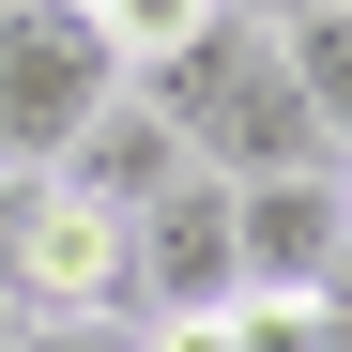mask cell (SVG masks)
<instances>
[{
    "instance_id": "4",
    "label": "cell",
    "mask_w": 352,
    "mask_h": 352,
    "mask_svg": "<svg viewBox=\"0 0 352 352\" xmlns=\"http://www.w3.org/2000/svg\"><path fill=\"white\" fill-rule=\"evenodd\" d=\"M352 245L337 168H276V184H230V291H322Z\"/></svg>"
},
{
    "instance_id": "8",
    "label": "cell",
    "mask_w": 352,
    "mask_h": 352,
    "mask_svg": "<svg viewBox=\"0 0 352 352\" xmlns=\"http://www.w3.org/2000/svg\"><path fill=\"white\" fill-rule=\"evenodd\" d=\"M230 16V0H92V31H107V62L123 77H153V62H184V46Z\"/></svg>"
},
{
    "instance_id": "11",
    "label": "cell",
    "mask_w": 352,
    "mask_h": 352,
    "mask_svg": "<svg viewBox=\"0 0 352 352\" xmlns=\"http://www.w3.org/2000/svg\"><path fill=\"white\" fill-rule=\"evenodd\" d=\"M337 214H352V168H337Z\"/></svg>"
},
{
    "instance_id": "13",
    "label": "cell",
    "mask_w": 352,
    "mask_h": 352,
    "mask_svg": "<svg viewBox=\"0 0 352 352\" xmlns=\"http://www.w3.org/2000/svg\"><path fill=\"white\" fill-rule=\"evenodd\" d=\"M230 16H245V0H230Z\"/></svg>"
},
{
    "instance_id": "1",
    "label": "cell",
    "mask_w": 352,
    "mask_h": 352,
    "mask_svg": "<svg viewBox=\"0 0 352 352\" xmlns=\"http://www.w3.org/2000/svg\"><path fill=\"white\" fill-rule=\"evenodd\" d=\"M123 92H153V107H168V138H184L214 184L337 168V153H322V123H307V92H291V62H276V16H214L184 62H153V77H123Z\"/></svg>"
},
{
    "instance_id": "9",
    "label": "cell",
    "mask_w": 352,
    "mask_h": 352,
    "mask_svg": "<svg viewBox=\"0 0 352 352\" xmlns=\"http://www.w3.org/2000/svg\"><path fill=\"white\" fill-rule=\"evenodd\" d=\"M16 352H138V322H31Z\"/></svg>"
},
{
    "instance_id": "5",
    "label": "cell",
    "mask_w": 352,
    "mask_h": 352,
    "mask_svg": "<svg viewBox=\"0 0 352 352\" xmlns=\"http://www.w3.org/2000/svg\"><path fill=\"white\" fill-rule=\"evenodd\" d=\"M123 291H138V322L168 307H230V184L199 168V184H168L153 214H123Z\"/></svg>"
},
{
    "instance_id": "6",
    "label": "cell",
    "mask_w": 352,
    "mask_h": 352,
    "mask_svg": "<svg viewBox=\"0 0 352 352\" xmlns=\"http://www.w3.org/2000/svg\"><path fill=\"white\" fill-rule=\"evenodd\" d=\"M62 184H77V199H107V214H153L168 184H199V153L168 138V107H153V92H107L92 123L62 138Z\"/></svg>"
},
{
    "instance_id": "2",
    "label": "cell",
    "mask_w": 352,
    "mask_h": 352,
    "mask_svg": "<svg viewBox=\"0 0 352 352\" xmlns=\"http://www.w3.org/2000/svg\"><path fill=\"white\" fill-rule=\"evenodd\" d=\"M0 307H16V322H138L123 214L77 199L62 168H0Z\"/></svg>"
},
{
    "instance_id": "7",
    "label": "cell",
    "mask_w": 352,
    "mask_h": 352,
    "mask_svg": "<svg viewBox=\"0 0 352 352\" xmlns=\"http://www.w3.org/2000/svg\"><path fill=\"white\" fill-rule=\"evenodd\" d=\"M276 62H291V92H307L322 153L352 168V0H291V16H276Z\"/></svg>"
},
{
    "instance_id": "12",
    "label": "cell",
    "mask_w": 352,
    "mask_h": 352,
    "mask_svg": "<svg viewBox=\"0 0 352 352\" xmlns=\"http://www.w3.org/2000/svg\"><path fill=\"white\" fill-rule=\"evenodd\" d=\"M0 16H16V0H0Z\"/></svg>"
},
{
    "instance_id": "10",
    "label": "cell",
    "mask_w": 352,
    "mask_h": 352,
    "mask_svg": "<svg viewBox=\"0 0 352 352\" xmlns=\"http://www.w3.org/2000/svg\"><path fill=\"white\" fill-rule=\"evenodd\" d=\"M16 337H31V322H16V307H0V352H16Z\"/></svg>"
},
{
    "instance_id": "3",
    "label": "cell",
    "mask_w": 352,
    "mask_h": 352,
    "mask_svg": "<svg viewBox=\"0 0 352 352\" xmlns=\"http://www.w3.org/2000/svg\"><path fill=\"white\" fill-rule=\"evenodd\" d=\"M123 92L92 0H16L0 16V168H62V138Z\"/></svg>"
}]
</instances>
